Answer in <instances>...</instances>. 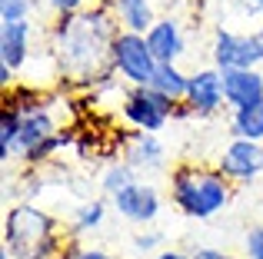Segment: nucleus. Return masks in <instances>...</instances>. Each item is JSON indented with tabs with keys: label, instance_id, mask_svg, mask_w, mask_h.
Instances as JSON below:
<instances>
[{
	"label": "nucleus",
	"instance_id": "obj_1",
	"mask_svg": "<svg viewBox=\"0 0 263 259\" xmlns=\"http://www.w3.org/2000/svg\"><path fill=\"white\" fill-rule=\"evenodd\" d=\"M44 33L60 80L77 90H90L110 70V47L120 33V24L110 4H90L70 17H53Z\"/></svg>",
	"mask_w": 263,
	"mask_h": 259
},
{
	"label": "nucleus",
	"instance_id": "obj_2",
	"mask_svg": "<svg viewBox=\"0 0 263 259\" xmlns=\"http://www.w3.org/2000/svg\"><path fill=\"white\" fill-rule=\"evenodd\" d=\"M167 189H170V203H174V209L180 216L203 223V220L220 216L230 206L237 183L227 180L217 163L183 160V163H177V166H170Z\"/></svg>",
	"mask_w": 263,
	"mask_h": 259
},
{
	"label": "nucleus",
	"instance_id": "obj_3",
	"mask_svg": "<svg viewBox=\"0 0 263 259\" xmlns=\"http://www.w3.org/2000/svg\"><path fill=\"white\" fill-rule=\"evenodd\" d=\"M4 246L17 259H67L73 249L60 233V220L33 203H17L4 213Z\"/></svg>",
	"mask_w": 263,
	"mask_h": 259
},
{
	"label": "nucleus",
	"instance_id": "obj_4",
	"mask_svg": "<svg viewBox=\"0 0 263 259\" xmlns=\"http://www.w3.org/2000/svg\"><path fill=\"white\" fill-rule=\"evenodd\" d=\"M180 103L163 97L154 87H127L120 97V117L130 123V130H143V133H160L177 120Z\"/></svg>",
	"mask_w": 263,
	"mask_h": 259
},
{
	"label": "nucleus",
	"instance_id": "obj_5",
	"mask_svg": "<svg viewBox=\"0 0 263 259\" xmlns=\"http://www.w3.org/2000/svg\"><path fill=\"white\" fill-rule=\"evenodd\" d=\"M157 67L160 63H157L143 33H130V30L117 33L114 47H110V70L127 87H150L157 77Z\"/></svg>",
	"mask_w": 263,
	"mask_h": 259
},
{
	"label": "nucleus",
	"instance_id": "obj_6",
	"mask_svg": "<svg viewBox=\"0 0 263 259\" xmlns=\"http://www.w3.org/2000/svg\"><path fill=\"white\" fill-rule=\"evenodd\" d=\"M210 60L217 70H250V67L263 63V47L253 37V30L237 33L227 27H217L210 40Z\"/></svg>",
	"mask_w": 263,
	"mask_h": 259
},
{
	"label": "nucleus",
	"instance_id": "obj_7",
	"mask_svg": "<svg viewBox=\"0 0 263 259\" xmlns=\"http://www.w3.org/2000/svg\"><path fill=\"white\" fill-rule=\"evenodd\" d=\"M217 166L227 180H233L237 186H247V183L260 180L263 176V143L257 140H233L220 149Z\"/></svg>",
	"mask_w": 263,
	"mask_h": 259
},
{
	"label": "nucleus",
	"instance_id": "obj_8",
	"mask_svg": "<svg viewBox=\"0 0 263 259\" xmlns=\"http://www.w3.org/2000/svg\"><path fill=\"white\" fill-rule=\"evenodd\" d=\"M186 110L193 113V120H210L227 106L223 97V73L217 67H200L190 73V90H186Z\"/></svg>",
	"mask_w": 263,
	"mask_h": 259
},
{
	"label": "nucleus",
	"instance_id": "obj_9",
	"mask_svg": "<svg viewBox=\"0 0 263 259\" xmlns=\"http://www.w3.org/2000/svg\"><path fill=\"white\" fill-rule=\"evenodd\" d=\"M110 203H114L117 216H123L127 223H137V226H150L163 209L160 189H157L154 183H147V180L130 183V186L123 189V193H117Z\"/></svg>",
	"mask_w": 263,
	"mask_h": 259
},
{
	"label": "nucleus",
	"instance_id": "obj_10",
	"mask_svg": "<svg viewBox=\"0 0 263 259\" xmlns=\"http://www.w3.org/2000/svg\"><path fill=\"white\" fill-rule=\"evenodd\" d=\"M120 160L130 163L140 173H157V169H167V146H163L160 133H143V130H130L127 146L120 149Z\"/></svg>",
	"mask_w": 263,
	"mask_h": 259
},
{
	"label": "nucleus",
	"instance_id": "obj_11",
	"mask_svg": "<svg viewBox=\"0 0 263 259\" xmlns=\"http://www.w3.org/2000/svg\"><path fill=\"white\" fill-rule=\"evenodd\" d=\"M33 37H37L33 20L0 24V63H7L13 73H20L33 57Z\"/></svg>",
	"mask_w": 263,
	"mask_h": 259
},
{
	"label": "nucleus",
	"instance_id": "obj_12",
	"mask_svg": "<svg viewBox=\"0 0 263 259\" xmlns=\"http://www.w3.org/2000/svg\"><path fill=\"white\" fill-rule=\"evenodd\" d=\"M143 37H147V44H150V50H154L157 63H180V60H183V53H186V33H183L180 17H174V13L157 17V24L150 27Z\"/></svg>",
	"mask_w": 263,
	"mask_h": 259
},
{
	"label": "nucleus",
	"instance_id": "obj_13",
	"mask_svg": "<svg viewBox=\"0 0 263 259\" xmlns=\"http://www.w3.org/2000/svg\"><path fill=\"white\" fill-rule=\"evenodd\" d=\"M220 73H223L227 110H243V106L263 100V73H260V67H250V70H220Z\"/></svg>",
	"mask_w": 263,
	"mask_h": 259
},
{
	"label": "nucleus",
	"instance_id": "obj_14",
	"mask_svg": "<svg viewBox=\"0 0 263 259\" xmlns=\"http://www.w3.org/2000/svg\"><path fill=\"white\" fill-rule=\"evenodd\" d=\"M107 4L114 10L120 30H130V33H147L160 17L154 0H107Z\"/></svg>",
	"mask_w": 263,
	"mask_h": 259
},
{
	"label": "nucleus",
	"instance_id": "obj_15",
	"mask_svg": "<svg viewBox=\"0 0 263 259\" xmlns=\"http://www.w3.org/2000/svg\"><path fill=\"white\" fill-rule=\"evenodd\" d=\"M227 133H230L233 140H257V143H263V100L260 103L243 106V110H230Z\"/></svg>",
	"mask_w": 263,
	"mask_h": 259
},
{
	"label": "nucleus",
	"instance_id": "obj_16",
	"mask_svg": "<svg viewBox=\"0 0 263 259\" xmlns=\"http://www.w3.org/2000/svg\"><path fill=\"white\" fill-rule=\"evenodd\" d=\"M150 87H154V90H160L163 97H170L174 103H183V100H186V90H190V73H186L180 63H160Z\"/></svg>",
	"mask_w": 263,
	"mask_h": 259
},
{
	"label": "nucleus",
	"instance_id": "obj_17",
	"mask_svg": "<svg viewBox=\"0 0 263 259\" xmlns=\"http://www.w3.org/2000/svg\"><path fill=\"white\" fill-rule=\"evenodd\" d=\"M137 180H140V176H137V169L130 166V163L114 160V163H107L103 173H100V193L107 196V200H114L117 193H123V189H127L130 183H137Z\"/></svg>",
	"mask_w": 263,
	"mask_h": 259
},
{
	"label": "nucleus",
	"instance_id": "obj_18",
	"mask_svg": "<svg viewBox=\"0 0 263 259\" xmlns=\"http://www.w3.org/2000/svg\"><path fill=\"white\" fill-rule=\"evenodd\" d=\"M17 140H20V110L4 100V110H0V160L4 163H13Z\"/></svg>",
	"mask_w": 263,
	"mask_h": 259
},
{
	"label": "nucleus",
	"instance_id": "obj_19",
	"mask_svg": "<svg viewBox=\"0 0 263 259\" xmlns=\"http://www.w3.org/2000/svg\"><path fill=\"white\" fill-rule=\"evenodd\" d=\"M103 220H107V203L103 200H84L70 216V229L73 233H90V229L103 226Z\"/></svg>",
	"mask_w": 263,
	"mask_h": 259
},
{
	"label": "nucleus",
	"instance_id": "obj_20",
	"mask_svg": "<svg viewBox=\"0 0 263 259\" xmlns=\"http://www.w3.org/2000/svg\"><path fill=\"white\" fill-rule=\"evenodd\" d=\"M40 10H44V0H0V24L33 20V13Z\"/></svg>",
	"mask_w": 263,
	"mask_h": 259
},
{
	"label": "nucleus",
	"instance_id": "obj_21",
	"mask_svg": "<svg viewBox=\"0 0 263 259\" xmlns=\"http://www.w3.org/2000/svg\"><path fill=\"white\" fill-rule=\"evenodd\" d=\"M130 246H134L137 253H160L163 249V233H157V229H140V233L130 240Z\"/></svg>",
	"mask_w": 263,
	"mask_h": 259
},
{
	"label": "nucleus",
	"instance_id": "obj_22",
	"mask_svg": "<svg viewBox=\"0 0 263 259\" xmlns=\"http://www.w3.org/2000/svg\"><path fill=\"white\" fill-rule=\"evenodd\" d=\"M84 7H90V0H44V10L53 17H70V13H80Z\"/></svg>",
	"mask_w": 263,
	"mask_h": 259
},
{
	"label": "nucleus",
	"instance_id": "obj_23",
	"mask_svg": "<svg viewBox=\"0 0 263 259\" xmlns=\"http://www.w3.org/2000/svg\"><path fill=\"white\" fill-rule=\"evenodd\" d=\"M243 253L247 259H263V223H257V226H250L243 233Z\"/></svg>",
	"mask_w": 263,
	"mask_h": 259
},
{
	"label": "nucleus",
	"instance_id": "obj_24",
	"mask_svg": "<svg viewBox=\"0 0 263 259\" xmlns=\"http://www.w3.org/2000/svg\"><path fill=\"white\" fill-rule=\"evenodd\" d=\"M67 259H117L114 253H107V249H93V246H73Z\"/></svg>",
	"mask_w": 263,
	"mask_h": 259
},
{
	"label": "nucleus",
	"instance_id": "obj_25",
	"mask_svg": "<svg viewBox=\"0 0 263 259\" xmlns=\"http://www.w3.org/2000/svg\"><path fill=\"white\" fill-rule=\"evenodd\" d=\"M190 259H240V256H230V253H223V249H213V246H200V249H193Z\"/></svg>",
	"mask_w": 263,
	"mask_h": 259
},
{
	"label": "nucleus",
	"instance_id": "obj_26",
	"mask_svg": "<svg viewBox=\"0 0 263 259\" xmlns=\"http://www.w3.org/2000/svg\"><path fill=\"white\" fill-rule=\"evenodd\" d=\"M154 259H190V253H180V249H160V253H154Z\"/></svg>",
	"mask_w": 263,
	"mask_h": 259
},
{
	"label": "nucleus",
	"instance_id": "obj_27",
	"mask_svg": "<svg viewBox=\"0 0 263 259\" xmlns=\"http://www.w3.org/2000/svg\"><path fill=\"white\" fill-rule=\"evenodd\" d=\"M253 37H257V40H260V47H263V20L257 24V30H253Z\"/></svg>",
	"mask_w": 263,
	"mask_h": 259
},
{
	"label": "nucleus",
	"instance_id": "obj_28",
	"mask_svg": "<svg viewBox=\"0 0 263 259\" xmlns=\"http://www.w3.org/2000/svg\"><path fill=\"white\" fill-rule=\"evenodd\" d=\"M247 4H250V7H253L257 13H263V0H247Z\"/></svg>",
	"mask_w": 263,
	"mask_h": 259
},
{
	"label": "nucleus",
	"instance_id": "obj_29",
	"mask_svg": "<svg viewBox=\"0 0 263 259\" xmlns=\"http://www.w3.org/2000/svg\"><path fill=\"white\" fill-rule=\"evenodd\" d=\"M90 4H107V0H90Z\"/></svg>",
	"mask_w": 263,
	"mask_h": 259
}]
</instances>
